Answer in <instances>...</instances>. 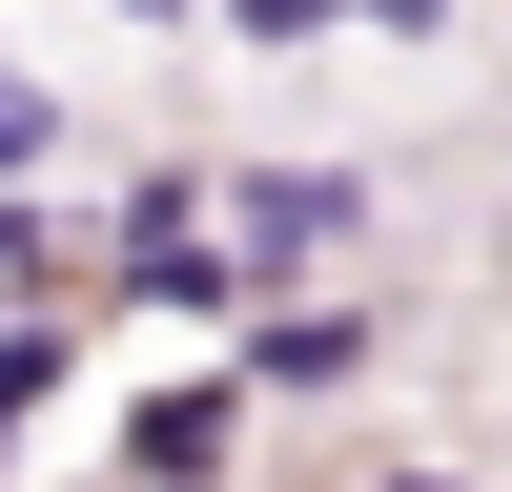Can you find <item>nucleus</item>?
Here are the masks:
<instances>
[{"mask_svg":"<svg viewBox=\"0 0 512 492\" xmlns=\"http://www.w3.org/2000/svg\"><path fill=\"white\" fill-rule=\"evenodd\" d=\"M390 226V164L369 144H287V164H205V246H226L246 308H308V287H349V246Z\"/></svg>","mask_w":512,"mask_h":492,"instance_id":"obj_1","label":"nucleus"},{"mask_svg":"<svg viewBox=\"0 0 512 492\" xmlns=\"http://www.w3.org/2000/svg\"><path fill=\"white\" fill-rule=\"evenodd\" d=\"M246 451H267V410H246L226 369H164V390L103 410V492H226Z\"/></svg>","mask_w":512,"mask_h":492,"instance_id":"obj_2","label":"nucleus"},{"mask_svg":"<svg viewBox=\"0 0 512 492\" xmlns=\"http://www.w3.org/2000/svg\"><path fill=\"white\" fill-rule=\"evenodd\" d=\"M369 349H390V308H369V287H308V308H246V328H226V390L287 431V410H349Z\"/></svg>","mask_w":512,"mask_h":492,"instance_id":"obj_3","label":"nucleus"},{"mask_svg":"<svg viewBox=\"0 0 512 492\" xmlns=\"http://www.w3.org/2000/svg\"><path fill=\"white\" fill-rule=\"evenodd\" d=\"M369 41H410V62H431V41H472V0H349Z\"/></svg>","mask_w":512,"mask_h":492,"instance_id":"obj_4","label":"nucleus"},{"mask_svg":"<svg viewBox=\"0 0 512 492\" xmlns=\"http://www.w3.org/2000/svg\"><path fill=\"white\" fill-rule=\"evenodd\" d=\"M369 492H492V472H451V451H390V472H369Z\"/></svg>","mask_w":512,"mask_h":492,"instance_id":"obj_5","label":"nucleus"},{"mask_svg":"<svg viewBox=\"0 0 512 492\" xmlns=\"http://www.w3.org/2000/svg\"><path fill=\"white\" fill-rule=\"evenodd\" d=\"M123 21H205V0H123Z\"/></svg>","mask_w":512,"mask_h":492,"instance_id":"obj_6","label":"nucleus"}]
</instances>
